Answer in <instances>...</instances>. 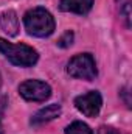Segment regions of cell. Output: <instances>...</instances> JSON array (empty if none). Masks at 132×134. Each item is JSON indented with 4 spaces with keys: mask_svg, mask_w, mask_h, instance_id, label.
Wrapping results in <instances>:
<instances>
[{
    "mask_svg": "<svg viewBox=\"0 0 132 134\" xmlns=\"http://www.w3.org/2000/svg\"><path fill=\"white\" fill-rule=\"evenodd\" d=\"M73 39H75V34L71 33V31H65V33L59 37L58 45H59L61 48H68V47L73 44Z\"/></svg>",
    "mask_w": 132,
    "mask_h": 134,
    "instance_id": "30bf717a",
    "label": "cell"
},
{
    "mask_svg": "<svg viewBox=\"0 0 132 134\" xmlns=\"http://www.w3.org/2000/svg\"><path fill=\"white\" fill-rule=\"evenodd\" d=\"M23 25L27 33L36 36V37H47L55 31V17L51 16V13L42 6L33 8L30 11L25 13L23 16Z\"/></svg>",
    "mask_w": 132,
    "mask_h": 134,
    "instance_id": "6da1fadb",
    "label": "cell"
},
{
    "mask_svg": "<svg viewBox=\"0 0 132 134\" xmlns=\"http://www.w3.org/2000/svg\"><path fill=\"white\" fill-rule=\"evenodd\" d=\"M19 94L28 101H45L51 95V87L45 81L27 80L19 86Z\"/></svg>",
    "mask_w": 132,
    "mask_h": 134,
    "instance_id": "277c9868",
    "label": "cell"
},
{
    "mask_svg": "<svg viewBox=\"0 0 132 134\" xmlns=\"http://www.w3.org/2000/svg\"><path fill=\"white\" fill-rule=\"evenodd\" d=\"M61 104H58V103H53V104H48V106H45V108H42L40 111H37L36 114H34L33 117H31V125L33 126H37V125H44V123H47V122H50V120H53V119H56V117H59L61 115Z\"/></svg>",
    "mask_w": 132,
    "mask_h": 134,
    "instance_id": "52a82bcc",
    "label": "cell"
},
{
    "mask_svg": "<svg viewBox=\"0 0 132 134\" xmlns=\"http://www.w3.org/2000/svg\"><path fill=\"white\" fill-rule=\"evenodd\" d=\"M123 16H124V20H126V25L128 27H131V22H129V3H126L124 6H123Z\"/></svg>",
    "mask_w": 132,
    "mask_h": 134,
    "instance_id": "7c38bea8",
    "label": "cell"
},
{
    "mask_svg": "<svg viewBox=\"0 0 132 134\" xmlns=\"http://www.w3.org/2000/svg\"><path fill=\"white\" fill-rule=\"evenodd\" d=\"M67 73L73 78H79V80H95V76L98 75L95 59L90 53H81L73 56L68 64H67Z\"/></svg>",
    "mask_w": 132,
    "mask_h": 134,
    "instance_id": "3957f363",
    "label": "cell"
},
{
    "mask_svg": "<svg viewBox=\"0 0 132 134\" xmlns=\"http://www.w3.org/2000/svg\"><path fill=\"white\" fill-rule=\"evenodd\" d=\"M0 53L14 66L30 67L34 66L39 59L37 52L27 44H11L0 37Z\"/></svg>",
    "mask_w": 132,
    "mask_h": 134,
    "instance_id": "7a4b0ae2",
    "label": "cell"
},
{
    "mask_svg": "<svg viewBox=\"0 0 132 134\" xmlns=\"http://www.w3.org/2000/svg\"><path fill=\"white\" fill-rule=\"evenodd\" d=\"M0 134H3V128H2V123H0Z\"/></svg>",
    "mask_w": 132,
    "mask_h": 134,
    "instance_id": "4fadbf2b",
    "label": "cell"
},
{
    "mask_svg": "<svg viewBox=\"0 0 132 134\" xmlns=\"http://www.w3.org/2000/svg\"><path fill=\"white\" fill-rule=\"evenodd\" d=\"M93 6V0H61V9L65 13L87 14Z\"/></svg>",
    "mask_w": 132,
    "mask_h": 134,
    "instance_id": "ba28073f",
    "label": "cell"
},
{
    "mask_svg": "<svg viewBox=\"0 0 132 134\" xmlns=\"http://www.w3.org/2000/svg\"><path fill=\"white\" fill-rule=\"evenodd\" d=\"M0 28L9 37H16L19 34L20 25H19V17H17L16 11L6 9L0 14Z\"/></svg>",
    "mask_w": 132,
    "mask_h": 134,
    "instance_id": "8992f818",
    "label": "cell"
},
{
    "mask_svg": "<svg viewBox=\"0 0 132 134\" xmlns=\"http://www.w3.org/2000/svg\"><path fill=\"white\" fill-rule=\"evenodd\" d=\"M98 134H120L115 128H110V126H101L99 128Z\"/></svg>",
    "mask_w": 132,
    "mask_h": 134,
    "instance_id": "8fae6325",
    "label": "cell"
},
{
    "mask_svg": "<svg viewBox=\"0 0 132 134\" xmlns=\"http://www.w3.org/2000/svg\"><path fill=\"white\" fill-rule=\"evenodd\" d=\"M0 86H2V75H0Z\"/></svg>",
    "mask_w": 132,
    "mask_h": 134,
    "instance_id": "5bb4252c",
    "label": "cell"
},
{
    "mask_svg": "<svg viewBox=\"0 0 132 134\" xmlns=\"http://www.w3.org/2000/svg\"><path fill=\"white\" fill-rule=\"evenodd\" d=\"M65 134H93V131L90 130V126L84 122H73L65 128Z\"/></svg>",
    "mask_w": 132,
    "mask_h": 134,
    "instance_id": "9c48e42d",
    "label": "cell"
},
{
    "mask_svg": "<svg viewBox=\"0 0 132 134\" xmlns=\"http://www.w3.org/2000/svg\"><path fill=\"white\" fill-rule=\"evenodd\" d=\"M101 104H103V98L98 91H90V92L75 98L76 109L79 112H82L86 117H97L99 114Z\"/></svg>",
    "mask_w": 132,
    "mask_h": 134,
    "instance_id": "5b68a950",
    "label": "cell"
}]
</instances>
